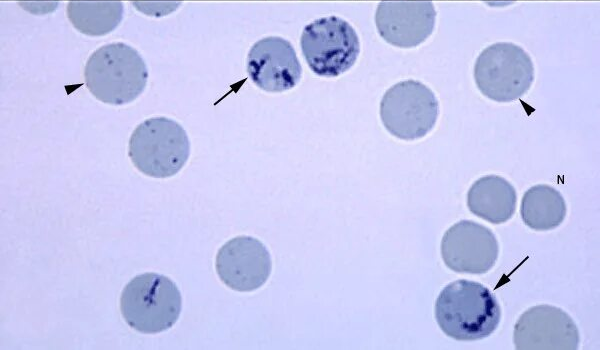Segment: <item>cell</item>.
I'll return each mask as SVG.
<instances>
[{
    "instance_id": "277c9868",
    "label": "cell",
    "mask_w": 600,
    "mask_h": 350,
    "mask_svg": "<svg viewBox=\"0 0 600 350\" xmlns=\"http://www.w3.org/2000/svg\"><path fill=\"white\" fill-rule=\"evenodd\" d=\"M128 155L141 173L153 178H168L186 164L190 141L184 128L175 120L153 117L140 123L132 132Z\"/></svg>"
},
{
    "instance_id": "7c38bea8",
    "label": "cell",
    "mask_w": 600,
    "mask_h": 350,
    "mask_svg": "<svg viewBox=\"0 0 600 350\" xmlns=\"http://www.w3.org/2000/svg\"><path fill=\"white\" fill-rule=\"evenodd\" d=\"M436 10L430 0H391L378 4L375 24L380 36L389 44L412 48L433 32Z\"/></svg>"
},
{
    "instance_id": "7a4b0ae2",
    "label": "cell",
    "mask_w": 600,
    "mask_h": 350,
    "mask_svg": "<svg viewBox=\"0 0 600 350\" xmlns=\"http://www.w3.org/2000/svg\"><path fill=\"white\" fill-rule=\"evenodd\" d=\"M84 79L99 101L123 105L134 101L145 89L147 66L133 47L113 42L96 49L87 59Z\"/></svg>"
},
{
    "instance_id": "5b68a950",
    "label": "cell",
    "mask_w": 600,
    "mask_h": 350,
    "mask_svg": "<svg viewBox=\"0 0 600 350\" xmlns=\"http://www.w3.org/2000/svg\"><path fill=\"white\" fill-rule=\"evenodd\" d=\"M474 79L483 95L496 102H512L531 87L534 65L528 53L511 42L485 48L474 65Z\"/></svg>"
},
{
    "instance_id": "ba28073f",
    "label": "cell",
    "mask_w": 600,
    "mask_h": 350,
    "mask_svg": "<svg viewBox=\"0 0 600 350\" xmlns=\"http://www.w3.org/2000/svg\"><path fill=\"white\" fill-rule=\"evenodd\" d=\"M498 255L495 234L472 220L455 223L442 237V260L456 273L484 274L495 265Z\"/></svg>"
},
{
    "instance_id": "2e32d148",
    "label": "cell",
    "mask_w": 600,
    "mask_h": 350,
    "mask_svg": "<svg viewBox=\"0 0 600 350\" xmlns=\"http://www.w3.org/2000/svg\"><path fill=\"white\" fill-rule=\"evenodd\" d=\"M498 1H499L500 3H507V2H508V3H510V2H512L513 0H498Z\"/></svg>"
},
{
    "instance_id": "8fae6325",
    "label": "cell",
    "mask_w": 600,
    "mask_h": 350,
    "mask_svg": "<svg viewBox=\"0 0 600 350\" xmlns=\"http://www.w3.org/2000/svg\"><path fill=\"white\" fill-rule=\"evenodd\" d=\"M246 68L252 82L271 93L292 89L302 76L294 47L288 40L278 36L255 42L248 52Z\"/></svg>"
},
{
    "instance_id": "4fadbf2b",
    "label": "cell",
    "mask_w": 600,
    "mask_h": 350,
    "mask_svg": "<svg viewBox=\"0 0 600 350\" xmlns=\"http://www.w3.org/2000/svg\"><path fill=\"white\" fill-rule=\"evenodd\" d=\"M516 190L505 178L486 175L476 180L467 193V206L474 215L492 224H501L514 215Z\"/></svg>"
},
{
    "instance_id": "52a82bcc",
    "label": "cell",
    "mask_w": 600,
    "mask_h": 350,
    "mask_svg": "<svg viewBox=\"0 0 600 350\" xmlns=\"http://www.w3.org/2000/svg\"><path fill=\"white\" fill-rule=\"evenodd\" d=\"M439 104L433 91L417 80L394 84L382 97L380 117L386 130L402 140L427 135L436 124Z\"/></svg>"
},
{
    "instance_id": "9c48e42d",
    "label": "cell",
    "mask_w": 600,
    "mask_h": 350,
    "mask_svg": "<svg viewBox=\"0 0 600 350\" xmlns=\"http://www.w3.org/2000/svg\"><path fill=\"white\" fill-rule=\"evenodd\" d=\"M518 350H576L580 337L573 319L561 308L541 304L518 318L513 333Z\"/></svg>"
},
{
    "instance_id": "30bf717a",
    "label": "cell",
    "mask_w": 600,
    "mask_h": 350,
    "mask_svg": "<svg viewBox=\"0 0 600 350\" xmlns=\"http://www.w3.org/2000/svg\"><path fill=\"white\" fill-rule=\"evenodd\" d=\"M215 268L227 287L250 292L266 283L272 271V260L260 240L251 236H237L219 249Z\"/></svg>"
},
{
    "instance_id": "5bb4252c",
    "label": "cell",
    "mask_w": 600,
    "mask_h": 350,
    "mask_svg": "<svg viewBox=\"0 0 600 350\" xmlns=\"http://www.w3.org/2000/svg\"><path fill=\"white\" fill-rule=\"evenodd\" d=\"M566 211L562 194L547 184L532 186L522 197V221L536 231H548L558 227L564 221Z\"/></svg>"
},
{
    "instance_id": "8992f818",
    "label": "cell",
    "mask_w": 600,
    "mask_h": 350,
    "mask_svg": "<svg viewBox=\"0 0 600 350\" xmlns=\"http://www.w3.org/2000/svg\"><path fill=\"white\" fill-rule=\"evenodd\" d=\"M309 68L321 77H337L348 71L360 53L354 28L337 16L322 17L306 25L300 38Z\"/></svg>"
},
{
    "instance_id": "6da1fadb",
    "label": "cell",
    "mask_w": 600,
    "mask_h": 350,
    "mask_svg": "<svg viewBox=\"0 0 600 350\" xmlns=\"http://www.w3.org/2000/svg\"><path fill=\"white\" fill-rule=\"evenodd\" d=\"M435 318L448 337L474 341L488 337L496 330L501 308L486 286L460 279L446 285L438 295Z\"/></svg>"
},
{
    "instance_id": "9a60e30c",
    "label": "cell",
    "mask_w": 600,
    "mask_h": 350,
    "mask_svg": "<svg viewBox=\"0 0 600 350\" xmlns=\"http://www.w3.org/2000/svg\"><path fill=\"white\" fill-rule=\"evenodd\" d=\"M66 11L76 30L88 36H103L119 25L124 7L119 0H71Z\"/></svg>"
},
{
    "instance_id": "3957f363",
    "label": "cell",
    "mask_w": 600,
    "mask_h": 350,
    "mask_svg": "<svg viewBox=\"0 0 600 350\" xmlns=\"http://www.w3.org/2000/svg\"><path fill=\"white\" fill-rule=\"evenodd\" d=\"M182 298L167 276L144 273L124 287L120 310L126 323L138 332L159 333L171 328L180 316Z\"/></svg>"
}]
</instances>
